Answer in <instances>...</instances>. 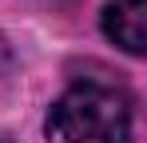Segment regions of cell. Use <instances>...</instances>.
Returning a JSON list of instances; mask_svg holds the SVG:
<instances>
[{"instance_id": "1", "label": "cell", "mask_w": 147, "mask_h": 143, "mask_svg": "<svg viewBox=\"0 0 147 143\" xmlns=\"http://www.w3.org/2000/svg\"><path fill=\"white\" fill-rule=\"evenodd\" d=\"M48 143H131V107L115 84L80 80L52 103Z\"/></svg>"}, {"instance_id": "2", "label": "cell", "mask_w": 147, "mask_h": 143, "mask_svg": "<svg viewBox=\"0 0 147 143\" xmlns=\"http://www.w3.org/2000/svg\"><path fill=\"white\" fill-rule=\"evenodd\" d=\"M99 28L127 56H143L147 52V0H107Z\"/></svg>"}, {"instance_id": "3", "label": "cell", "mask_w": 147, "mask_h": 143, "mask_svg": "<svg viewBox=\"0 0 147 143\" xmlns=\"http://www.w3.org/2000/svg\"><path fill=\"white\" fill-rule=\"evenodd\" d=\"M12 60H16V56H12V44H8V36L0 32V76L12 68Z\"/></svg>"}]
</instances>
